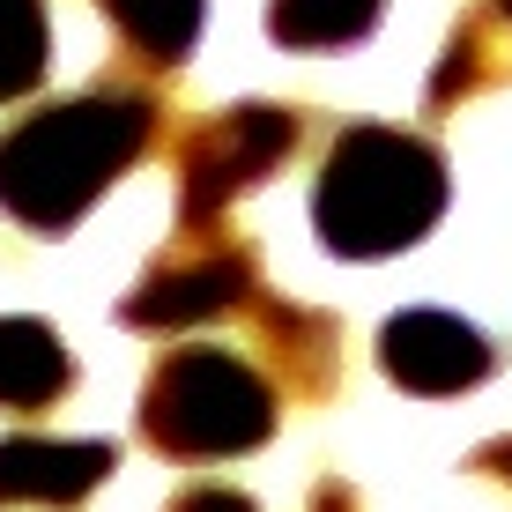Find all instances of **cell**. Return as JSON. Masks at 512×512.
<instances>
[{
    "mask_svg": "<svg viewBox=\"0 0 512 512\" xmlns=\"http://www.w3.org/2000/svg\"><path fill=\"white\" fill-rule=\"evenodd\" d=\"M164 90L141 75H97L90 90L52 97L0 134V216L38 238H67L104 201V186L127 179L164 134Z\"/></svg>",
    "mask_w": 512,
    "mask_h": 512,
    "instance_id": "obj_1",
    "label": "cell"
},
{
    "mask_svg": "<svg viewBox=\"0 0 512 512\" xmlns=\"http://www.w3.org/2000/svg\"><path fill=\"white\" fill-rule=\"evenodd\" d=\"M446 156L438 141L379 119L334 127L320 179H312V231L334 260H386L446 216Z\"/></svg>",
    "mask_w": 512,
    "mask_h": 512,
    "instance_id": "obj_2",
    "label": "cell"
},
{
    "mask_svg": "<svg viewBox=\"0 0 512 512\" xmlns=\"http://www.w3.org/2000/svg\"><path fill=\"white\" fill-rule=\"evenodd\" d=\"M282 423V394L245 349L179 342L149 364L134 401V431L164 461H238L268 446Z\"/></svg>",
    "mask_w": 512,
    "mask_h": 512,
    "instance_id": "obj_3",
    "label": "cell"
},
{
    "mask_svg": "<svg viewBox=\"0 0 512 512\" xmlns=\"http://www.w3.org/2000/svg\"><path fill=\"white\" fill-rule=\"evenodd\" d=\"M312 134L305 104H275V97H245L223 112L193 119L179 134V223H223L253 186H268Z\"/></svg>",
    "mask_w": 512,
    "mask_h": 512,
    "instance_id": "obj_4",
    "label": "cell"
},
{
    "mask_svg": "<svg viewBox=\"0 0 512 512\" xmlns=\"http://www.w3.org/2000/svg\"><path fill=\"white\" fill-rule=\"evenodd\" d=\"M260 290H268V275H260V245L245 231H231V223H179V238L119 297V327L179 334V327L223 320V312H245Z\"/></svg>",
    "mask_w": 512,
    "mask_h": 512,
    "instance_id": "obj_5",
    "label": "cell"
},
{
    "mask_svg": "<svg viewBox=\"0 0 512 512\" xmlns=\"http://www.w3.org/2000/svg\"><path fill=\"white\" fill-rule=\"evenodd\" d=\"M379 372L401 386V394H468L498 372V349H490L483 327H468L461 312H438V305H416V312H394L379 327Z\"/></svg>",
    "mask_w": 512,
    "mask_h": 512,
    "instance_id": "obj_6",
    "label": "cell"
},
{
    "mask_svg": "<svg viewBox=\"0 0 512 512\" xmlns=\"http://www.w3.org/2000/svg\"><path fill=\"white\" fill-rule=\"evenodd\" d=\"M245 327H253V349H260V372L275 379V394L290 401H327L342 386V320L320 305H290V297L260 290L245 305Z\"/></svg>",
    "mask_w": 512,
    "mask_h": 512,
    "instance_id": "obj_7",
    "label": "cell"
},
{
    "mask_svg": "<svg viewBox=\"0 0 512 512\" xmlns=\"http://www.w3.org/2000/svg\"><path fill=\"white\" fill-rule=\"evenodd\" d=\"M119 446L112 438H0V505H45L75 512L97 483H112Z\"/></svg>",
    "mask_w": 512,
    "mask_h": 512,
    "instance_id": "obj_8",
    "label": "cell"
},
{
    "mask_svg": "<svg viewBox=\"0 0 512 512\" xmlns=\"http://www.w3.org/2000/svg\"><path fill=\"white\" fill-rule=\"evenodd\" d=\"M498 82H512V23L483 0V8H468L461 23H453L431 82H423V104H431V112H461L468 97L498 90Z\"/></svg>",
    "mask_w": 512,
    "mask_h": 512,
    "instance_id": "obj_9",
    "label": "cell"
},
{
    "mask_svg": "<svg viewBox=\"0 0 512 512\" xmlns=\"http://www.w3.org/2000/svg\"><path fill=\"white\" fill-rule=\"evenodd\" d=\"M75 386V357H67L60 327L30 320V312H0V409L38 416Z\"/></svg>",
    "mask_w": 512,
    "mask_h": 512,
    "instance_id": "obj_10",
    "label": "cell"
},
{
    "mask_svg": "<svg viewBox=\"0 0 512 512\" xmlns=\"http://www.w3.org/2000/svg\"><path fill=\"white\" fill-rule=\"evenodd\" d=\"M97 15L112 23V38L127 45V67L171 75V67H186L193 45H201L208 0H97Z\"/></svg>",
    "mask_w": 512,
    "mask_h": 512,
    "instance_id": "obj_11",
    "label": "cell"
},
{
    "mask_svg": "<svg viewBox=\"0 0 512 512\" xmlns=\"http://www.w3.org/2000/svg\"><path fill=\"white\" fill-rule=\"evenodd\" d=\"M386 0H268V38L290 52H342L379 30Z\"/></svg>",
    "mask_w": 512,
    "mask_h": 512,
    "instance_id": "obj_12",
    "label": "cell"
},
{
    "mask_svg": "<svg viewBox=\"0 0 512 512\" xmlns=\"http://www.w3.org/2000/svg\"><path fill=\"white\" fill-rule=\"evenodd\" d=\"M45 67H52V15H45V0H0V104L38 97Z\"/></svg>",
    "mask_w": 512,
    "mask_h": 512,
    "instance_id": "obj_13",
    "label": "cell"
},
{
    "mask_svg": "<svg viewBox=\"0 0 512 512\" xmlns=\"http://www.w3.org/2000/svg\"><path fill=\"white\" fill-rule=\"evenodd\" d=\"M164 512H260L253 498H245L238 483H186L179 498H171Z\"/></svg>",
    "mask_w": 512,
    "mask_h": 512,
    "instance_id": "obj_14",
    "label": "cell"
},
{
    "mask_svg": "<svg viewBox=\"0 0 512 512\" xmlns=\"http://www.w3.org/2000/svg\"><path fill=\"white\" fill-rule=\"evenodd\" d=\"M468 475H483V483H498L505 498H512V431H498V438H483V446L468 453Z\"/></svg>",
    "mask_w": 512,
    "mask_h": 512,
    "instance_id": "obj_15",
    "label": "cell"
},
{
    "mask_svg": "<svg viewBox=\"0 0 512 512\" xmlns=\"http://www.w3.org/2000/svg\"><path fill=\"white\" fill-rule=\"evenodd\" d=\"M305 512H364V498H357V483H342V475H320Z\"/></svg>",
    "mask_w": 512,
    "mask_h": 512,
    "instance_id": "obj_16",
    "label": "cell"
},
{
    "mask_svg": "<svg viewBox=\"0 0 512 512\" xmlns=\"http://www.w3.org/2000/svg\"><path fill=\"white\" fill-rule=\"evenodd\" d=\"M490 8H498V15H505V23H512V0H490Z\"/></svg>",
    "mask_w": 512,
    "mask_h": 512,
    "instance_id": "obj_17",
    "label": "cell"
}]
</instances>
